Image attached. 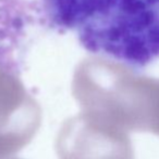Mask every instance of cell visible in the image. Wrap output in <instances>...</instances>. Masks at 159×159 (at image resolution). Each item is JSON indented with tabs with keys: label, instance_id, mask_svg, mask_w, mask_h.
Listing matches in <instances>:
<instances>
[{
	"label": "cell",
	"instance_id": "8992f818",
	"mask_svg": "<svg viewBox=\"0 0 159 159\" xmlns=\"http://www.w3.org/2000/svg\"><path fill=\"white\" fill-rule=\"evenodd\" d=\"M10 159H13V158H10Z\"/></svg>",
	"mask_w": 159,
	"mask_h": 159
},
{
	"label": "cell",
	"instance_id": "5b68a950",
	"mask_svg": "<svg viewBox=\"0 0 159 159\" xmlns=\"http://www.w3.org/2000/svg\"><path fill=\"white\" fill-rule=\"evenodd\" d=\"M151 133H154L159 136V82H158L157 95H156L155 111H154V118H153V125H152Z\"/></svg>",
	"mask_w": 159,
	"mask_h": 159
},
{
	"label": "cell",
	"instance_id": "3957f363",
	"mask_svg": "<svg viewBox=\"0 0 159 159\" xmlns=\"http://www.w3.org/2000/svg\"><path fill=\"white\" fill-rule=\"evenodd\" d=\"M42 122L38 103L11 66L0 63V159L26 146Z\"/></svg>",
	"mask_w": 159,
	"mask_h": 159
},
{
	"label": "cell",
	"instance_id": "6da1fadb",
	"mask_svg": "<svg viewBox=\"0 0 159 159\" xmlns=\"http://www.w3.org/2000/svg\"><path fill=\"white\" fill-rule=\"evenodd\" d=\"M158 78L94 55L75 68L72 94L81 111L118 130L151 132Z\"/></svg>",
	"mask_w": 159,
	"mask_h": 159
},
{
	"label": "cell",
	"instance_id": "7a4b0ae2",
	"mask_svg": "<svg viewBox=\"0 0 159 159\" xmlns=\"http://www.w3.org/2000/svg\"><path fill=\"white\" fill-rule=\"evenodd\" d=\"M77 35L88 52L141 70L159 60V0H112Z\"/></svg>",
	"mask_w": 159,
	"mask_h": 159
},
{
	"label": "cell",
	"instance_id": "277c9868",
	"mask_svg": "<svg viewBox=\"0 0 159 159\" xmlns=\"http://www.w3.org/2000/svg\"><path fill=\"white\" fill-rule=\"evenodd\" d=\"M42 15V23L58 30H75L102 14L112 0H31Z\"/></svg>",
	"mask_w": 159,
	"mask_h": 159
}]
</instances>
